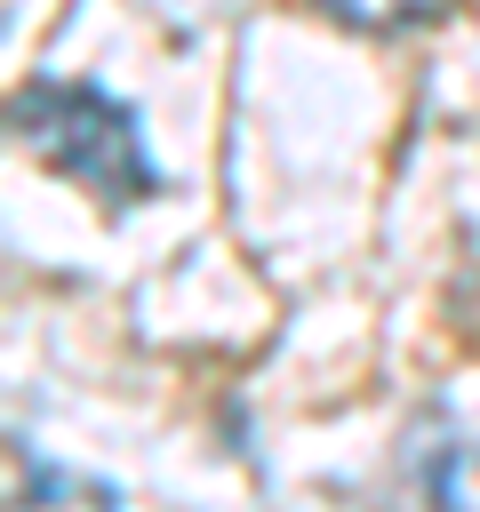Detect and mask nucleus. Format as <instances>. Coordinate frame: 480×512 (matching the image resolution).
<instances>
[{"label":"nucleus","mask_w":480,"mask_h":512,"mask_svg":"<svg viewBox=\"0 0 480 512\" xmlns=\"http://www.w3.org/2000/svg\"><path fill=\"white\" fill-rule=\"evenodd\" d=\"M8 120H16V144L32 160H48L56 176H72L80 192H104L120 208L160 192V168L144 152L136 112L120 96H104L96 80H24Z\"/></svg>","instance_id":"nucleus-1"},{"label":"nucleus","mask_w":480,"mask_h":512,"mask_svg":"<svg viewBox=\"0 0 480 512\" xmlns=\"http://www.w3.org/2000/svg\"><path fill=\"white\" fill-rule=\"evenodd\" d=\"M320 8L352 32H400V24H432L448 0H320Z\"/></svg>","instance_id":"nucleus-2"},{"label":"nucleus","mask_w":480,"mask_h":512,"mask_svg":"<svg viewBox=\"0 0 480 512\" xmlns=\"http://www.w3.org/2000/svg\"><path fill=\"white\" fill-rule=\"evenodd\" d=\"M16 456H24V496H32V504H40V512H48V504H56V496H72V480H64V472H56V464H40V456H32V448H16Z\"/></svg>","instance_id":"nucleus-3"}]
</instances>
